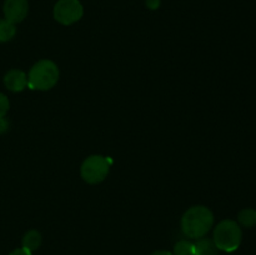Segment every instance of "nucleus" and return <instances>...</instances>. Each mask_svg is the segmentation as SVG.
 <instances>
[{"instance_id":"nucleus-1","label":"nucleus","mask_w":256,"mask_h":255,"mask_svg":"<svg viewBox=\"0 0 256 255\" xmlns=\"http://www.w3.org/2000/svg\"><path fill=\"white\" fill-rule=\"evenodd\" d=\"M214 224V215L209 208L195 205L185 212L182 218V230L185 236L199 239L205 236Z\"/></svg>"},{"instance_id":"nucleus-2","label":"nucleus","mask_w":256,"mask_h":255,"mask_svg":"<svg viewBox=\"0 0 256 255\" xmlns=\"http://www.w3.org/2000/svg\"><path fill=\"white\" fill-rule=\"evenodd\" d=\"M59 80V69L52 60H40L32 65L28 75V86L32 90H49Z\"/></svg>"},{"instance_id":"nucleus-3","label":"nucleus","mask_w":256,"mask_h":255,"mask_svg":"<svg viewBox=\"0 0 256 255\" xmlns=\"http://www.w3.org/2000/svg\"><path fill=\"white\" fill-rule=\"evenodd\" d=\"M212 240L219 250L226 252H235L242 244V228L236 222L232 219L222 220L215 228Z\"/></svg>"},{"instance_id":"nucleus-4","label":"nucleus","mask_w":256,"mask_h":255,"mask_svg":"<svg viewBox=\"0 0 256 255\" xmlns=\"http://www.w3.org/2000/svg\"><path fill=\"white\" fill-rule=\"evenodd\" d=\"M110 164L106 158L102 155H92L82 164L80 174L88 184H99L109 174Z\"/></svg>"},{"instance_id":"nucleus-5","label":"nucleus","mask_w":256,"mask_h":255,"mask_svg":"<svg viewBox=\"0 0 256 255\" xmlns=\"http://www.w3.org/2000/svg\"><path fill=\"white\" fill-rule=\"evenodd\" d=\"M54 19L62 25L79 22L84 14V8L79 0H59L54 6Z\"/></svg>"},{"instance_id":"nucleus-6","label":"nucleus","mask_w":256,"mask_h":255,"mask_svg":"<svg viewBox=\"0 0 256 255\" xmlns=\"http://www.w3.org/2000/svg\"><path fill=\"white\" fill-rule=\"evenodd\" d=\"M2 12L5 19L12 24L22 22L29 12V2L28 0H5Z\"/></svg>"},{"instance_id":"nucleus-7","label":"nucleus","mask_w":256,"mask_h":255,"mask_svg":"<svg viewBox=\"0 0 256 255\" xmlns=\"http://www.w3.org/2000/svg\"><path fill=\"white\" fill-rule=\"evenodd\" d=\"M4 85L10 92H22L28 86V76L24 72L12 69L8 72L4 76Z\"/></svg>"},{"instance_id":"nucleus-8","label":"nucleus","mask_w":256,"mask_h":255,"mask_svg":"<svg viewBox=\"0 0 256 255\" xmlns=\"http://www.w3.org/2000/svg\"><path fill=\"white\" fill-rule=\"evenodd\" d=\"M195 255H218L219 249L215 245L214 240L209 238H199L196 242H194Z\"/></svg>"},{"instance_id":"nucleus-9","label":"nucleus","mask_w":256,"mask_h":255,"mask_svg":"<svg viewBox=\"0 0 256 255\" xmlns=\"http://www.w3.org/2000/svg\"><path fill=\"white\" fill-rule=\"evenodd\" d=\"M42 234L38 230H30L22 236V248L32 252L42 245Z\"/></svg>"},{"instance_id":"nucleus-10","label":"nucleus","mask_w":256,"mask_h":255,"mask_svg":"<svg viewBox=\"0 0 256 255\" xmlns=\"http://www.w3.org/2000/svg\"><path fill=\"white\" fill-rule=\"evenodd\" d=\"M238 224L244 228H252L256 225V210L252 208L242 209L238 215Z\"/></svg>"},{"instance_id":"nucleus-11","label":"nucleus","mask_w":256,"mask_h":255,"mask_svg":"<svg viewBox=\"0 0 256 255\" xmlns=\"http://www.w3.org/2000/svg\"><path fill=\"white\" fill-rule=\"evenodd\" d=\"M16 34L15 24L6 19H0V42H6L12 40Z\"/></svg>"},{"instance_id":"nucleus-12","label":"nucleus","mask_w":256,"mask_h":255,"mask_svg":"<svg viewBox=\"0 0 256 255\" xmlns=\"http://www.w3.org/2000/svg\"><path fill=\"white\" fill-rule=\"evenodd\" d=\"M174 255H195L194 242L188 240H180L174 245Z\"/></svg>"},{"instance_id":"nucleus-13","label":"nucleus","mask_w":256,"mask_h":255,"mask_svg":"<svg viewBox=\"0 0 256 255\" xmlns=\"http://www.w3.org/2000/svg\"><path fill=\"white\" fill-rule=\"evenodd\" d=\"M10 106L9 99L6 98V95L2 94L0 92V116H5V114L8 112Z\"/></svg>"},{"instance_id":"nucleus-14","label":"nucleus","mask_w":256,"mask_h":255,"mask_svg":"<svg viewBox=\"0 0 256 255\" xmlns=\"http://www.w3.org/2000/svg\"><path fill=\"white\" fill-rule=\"evenodd\" d=\"M9 129V122L5 119V116H0V135L4 134Z\"/></svg>"},{"instance_id":"nucleus-15","label":"nucleus","mask_w":256,"mask_h":255,"mask_svg":"<svg viewBox=\"0 0 256 255\" xmlns=\"http://www.w3.org/2000/svg\"><path fill=\"white\" fill-rule=\"evenodd\" d=\"M10 255H32V252L24 249V248H19V249H15L14 252H10Z\"/></svg>"},{"instance_id":"nucleus-16","label":"nucleus","mask_w":256,"mask_h":255,"mask_svg":"<svg viewBox=\"0 0 256 255\" xmlns=\"http://www.w3.org/2000/svg\"><path fill=\"white\" fill-rule=\"evenodd\" d=\"M146 6L149 9H158L160 6V0H146Z\"/></svg>"},{"instance_id":"nucleus-17","label":"nucleus","mask_w":256,"mask_h":255,"mask_svg":"<svg viewBox=\"0 0 256 255\" xmlns=\"http://www.w3.org/2000/svg\"><path fill=\"white\" fill-rule=\"evenodd\" d=\"M152 255H174L172 252H166V250H158V252H154Z\"/></svg>"}]
</instances>
